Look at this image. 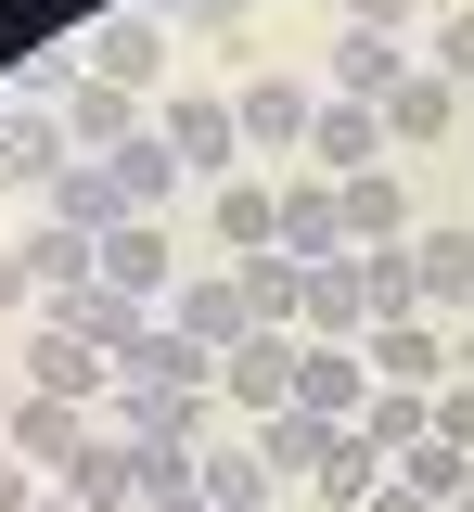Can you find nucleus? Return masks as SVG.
<instances>
[{"label":"nucleus","mask_w":474,"mask_h":512,"mask_svg":"<svg viewBox=\"0 0 474 512\" xmlns=\"http://www.w3.org/2000/svg\"><path fill=\"white\" fill-rule=\"evenodd\" d=\"M295 410L359 423V410H372V346H308V359H295Z\"/></svg>","instance_id":"7"},{"label":"nucleus","mask_w":474,"mask_h":512,"mask_svg":"<svg viewBox=\"0 0 474 512\" xmlns=\"http://www.w3.org/2000/svg\"><path fill=\"white\" fill-rule=\"evenodd\" d=\"M26 282H39V295H52V308H65V295H90V282H103V244H90V231H65V218H39V231H26Z\"/></svg>","instance_id":"8"},{"label":"nucleus","mask_w":474,"mask_h":512,"mask_svg":"<svg viewBox=\"0 0 474 512\" xmlns=\"http://www.w3.org/2000/svg\"><path fill=\"white\" fill-rule=\"evenodd\" d=\"M167 154L205 167V180H231V167H244V116H231L218 90H180V103H167Z\"/></svg>","instance_id":"4"},{"label":"nucleus","mask_w":474,"mask_h":512,"mask_svg":"<svg viewBox=\"0 0 474 512\" xmlns=\"http://www.w3.org/2000/svg\"><path fill=\"white\" fill-rule=\"evenodd\" d=\"M103 282H116V295H141V308H154V295H180V269H167V218L103 231Z\"/></svg>","instance_id":"10"},{"label":"nucleus","mask_w":474,"mask_h":512,"mask_svg":"<svg viewBox=\"0 0 474 512\" xmlns=\"http://www.w3.org/2000/svg\"><path fill=\"white\" fill-rule=\"evenodd\" d=\"M359 512H436V500H410L398 474H385V487H372V500H359Z\"/></svg>","instance_id":"36"},{"label":"nucleus","mask_w":474,"mask_h":512,"mask_svg":"<svg viewBox=\"0 0 474 512\" xmlns=\"http://www.w3.org/2000/svg\"><path fill=\"white\" fill-rule=\"evenodd\" d=\"M0 423H13V372H0Z\"/></svg>","instance_id":"39"},{"label":"nucleus","mask_w":474,"mask_h":512,"mask_svg":"<svg viewBox=\"0 0 474 512\" xmlns=\"http://www.w3.org/2000/svg\"><path fill=\"white\" fill-rule=\"evenodd\" d=\"M385 474H398V461H385L372 436H334V461H321V500H372Z\"/></svg>","instance_id":"30"},{"label":"nucleus","mask_w":474,"mask_h":512,"mask_svg":"<svg viewBox=\"0 0 474 512\" xmlns=\"http://www.w3.org/2000/svg\"><path fill=\"white\" fill-rule=\"evenodd\" d=\"M52 218L90 231V244H103V231H129L141 205H129V180H116V154H65V167H52Z\"/></svg>","instance_id":"2"},{"label":"nucleus","mask_w":474,"mask_h":512,"mask_svg":"<svg viewBox=\"0 0 474 512\" xmlns=\"http://www.w3.org/2000/svg\"><path fill=\"white\" fill-rule=\"evenodd\" d=\"M218 244H244V256L282 244V192L270 180H218Z\"/></svg>","instance_id":"23"},{"label":"nucleus","mask_w":474,"mask_h":512,"mask_svg":"<svg viewBox=\"0 0 474 512\" xmlns=\"http://www.w3.org/2000/svg\"><path fill=\"white\" fill-rule=\"evenodd\" d=\"M65 320L90 333V346H116V359H129L141 333H154V308H141V295H116V282H90V295H65Z\"/></svg>","instance_id":"22"},{"label":"nucleus","mask_w":474,"mask_h":512,"mask_svg":"<svg viewBox=\"0 0 474 512\" xmlns=\"http://www.w3.org/2000/svg\"><path fill=\"white\" fill-rule=\"evenodd\" d=\"M436 77L474 90V13H436Z\"/></svg>","instance_id":"32"},{"label":"nucleus","mask_w":474,"mask_h":512,"mask_svg":"<svg viewBox=\"0 0 474 512\" xmlns=\"http://www.w3.org/2000/svg\"><path fill=\"white\" fill-rule=\"evenodd\" d=\"M244 308H257V333H295V308H308V269H295V256H244Z\"/></svg>","instance_id":"27"},{"label":"nucleus","mask_w":474,"mask_h":512,"mask_svg":"<svg viewBox=\"0 0 474 512\" xmlns=\"http://www.w3.org/2000/svg\"><path fill=\"white\" fill-rule=\"evenodd\" d=\"M257 436H270V474H321V461H334V436H346V423H321V410H270Z\"/></svg>","instance_id":"25"},{"label":"nucleus","mask_w":474,"mask_h":512,"mask_svg":"<svg viewBox=\"0 0 474 512\" xmlns=\"http://www.w3.org/2000/svg\"><path fill=\"white\" fill-rule=\"evenodd\" d=\"M295 320H308V346H359V333H372V269H359V256H321Z\"/></svg>","instance_id":"6"},{"label":"nucleus","mask_w":474,"mask_h":512,"mask_svg":"<svg viewBox=\"0 0 474 512\" xmlns=\"http://www.w3.org/2000/svg\"><path fill=\"white\" fill-rule=\"evenodd\" d=\"M295 359H308V333H282V320H270V333H244V346L218 359V397L270 423V410H295Z\"/></svg>","instance_id":"1"},{"label":"nucleus","mask_w":474,"mask_h":512,"mask_svg":"<svg viewBox=\"0 0 474 512\" xmlns=\"http://www.w3.org/2000/svg\"><path fill=\"white\" fill-rule=\"evenodd\" d=\"M372 103H321V116H308V154H321V167H334V180H359V167H372Z\"/></svg>","instance_id":"21"},{"label":"nucleus","mask_w":474,"mask_h":512,"mask_svg":"<svg viewBox=\"0 0 474 512\" xmlns=\"http://www.w3.org/2000/svg\"><path fill=\"white\" fill-rule=\"evenodd\" d=\"M449 512H474V487H462V500H449Z\"/></svg>","instance_id":"41"},{"label":"nucleus","mask_w":474,"mask_h":512,"mask_svg":"<svg viewBox=\"0 0 474 512\" xmlns=\"http://www.w3.org/2000/svg\"><path fill=\"white\" fill-rule=\"evenodd\" d=\"M231 13H244V0H180V26H231Z\"/></svg>","instance_id":"38"},{"label":"nucleus","mask_w":474,"mask_h":512,"mask_svg":"<svg viewBox=\"0 0 474 512\" xmlns=\"http://www.w3.org/2000/svg\"><path fill=\"white\" fill-rule=\"evenodd\" d=\"M65 500H77V512H129V500H154V487H141V448H129V436H90V461L65 474Z\"/></svg>","instance_id":"15"},{"label":"nucleus","mask_w":474,"mask_h":512,"mask_svg":"<svg viewBox=\"0 0 474 512\" xmlns=\"http://www.w3.org/2000/svg\"><path fill=\"white\" fill-rule=\"evenodd\" d=\"M52 167H65V154H52V128L26 116V103H0V180H39V192H52Z\"/></svg>","instance_id":"29"},{"label":"nucleus","mask_w":474,"mask_h":512,"mask_svg":"<svg viewBox=\"0 0 474 512\" xmlns=\"http://www.w3.org/2000/svg\"><path fill=\"white\" fill-rule=\"evenodd\" d=\"M385 128H398V141H449V128H462V90H449V77H410V90H385Z\"/></svg>","instance_id":"24"},{"label":"nucleus","mask_w":474,"mask_h":512,"mask_svg":"<svg viewBox=\"0 0 474 512\" xmlns=\"http://www.w3.org/2000/svg\"><path fill=\"white\" fill-rule=\"evenodd\" d=\"M39 512H77V500H39Z\"/></svg>","instance_id":"42"},{"label":"nucleus","mask_w":474,"mask_h":512,"mask_svg":"<svg viewBox=\"0 0 474 512\" xmlns=\"http://www.w3.org/2000/svg\"><path fill=\"white\" fill-rule=\"evenodd\" d=\"M205 512H270V461H205Z\"/></svg>","instance_id":"31"},{"label":"nucleus","mask_w":474,"mask_h":512,"mask_svg":"<svg viewBox=\"0 0 474 512\" xmlns=\"http://www.w3.org/2000/svg\"><path fill=\"white\" fill-rule=\"evenodd\" d=\"M13 359H26V384H39V397H77V410L103 397V359H90V333H77L65 308H52V320H26V346H13Z\"/></svg>","instance_id":"3"},{"label":"nucleus","mask_w":474,"mask_h":512,"mask_svg":"<svg viewBox=\"0 0 474 512\" xmlns=\"http://www.w3.org/2000/svg\"><path fill=\"white\" fill-rule=\"evenodd\" d=\"M346 244V218H334V192H282V256L295 269H321V256Z\"/></svg>","instance_id":"26"},{"label":"nucleus","mask_w":474,"mask_h":512,"mask_svg":"<svg viewBox=\"0 0 474 512\" xmlns=\"http://www.w3.org/2000/svg\"><path fill=\"white\" fill-rule=\"evenodd\" d=\"M65 128L90 154H129L141 141V90H103V77H65Z\"/></svg>","instance_id":"16"},{"label":"nucleus","mask_w":474,"mask_h":512,"mask_svg":"<svg viewBox=\"0 0 474 512\" xmlns=\"http://www.w3.org/2000/svg\"><path fill=\"white\" fill-rule=\"evenodd\" d=\"M231 116H244V141H257V154H282V141H308V116H321V103H308L295 77H244V90H231Z\"/></svg>","instance_id":"13"},{"label":"nucleus","mask_w":474,"mask_h":512,"mask_svg":"<svg viewBox=\"0 0 474 512\" xmlns=\"http://www.w3.org/2000/svg\"><path fill=\"white\" fill-rule=\"evenodd\" d=\"M436 436H449V448H474V372H449V384H436Z\"/></svg>","instance_id":"33"},{"label":"nucleus","mask_w":474,"mask_h":512,"mask_svg":"<svg viewBox=\"0 0 474 512\" xmlns=\"http://www.w3.org/2000/svg\"><path fill=\"white\" fill-rule=\"evenodd\" d=\"M449 372H462V346H436L423 320H385V333H372V384H423V397H436Z\"/></svg>","instance_id":"14"},{"label":"nucleus","mask_w":474,"mask_h":512,"mask_svg":"<svg viewBox=\"0 0 474 512\" xmlns=\"http://www.w3.org/2000/svg\"><path fill=\"white\" fill-rule=\"evenodd\" d=\"M398 487H410V500H436V512H449V500H462V487H474V448H449V436H423V448H410V461H398Z\"/></svg>","instance_id":"28"},{"label":"nucleus","mask_w":474,"mask_h":512,"mask_svg":"<svg viewBox=\"0 0 474 512\" xmlns=\"http://www.w3.org/2000/svg\"><path fill=\"white\" fill-rule=\"evenodd\" d=\"M116 180H129V205H141V218H167V205H180V180H193V167L167 154V128H141L129 154H116Z\"/></svg>","instance_id":"20"},{"label":"nucleus","mask_w":474,"mask_h":512,"mask_svg":"<svg viewBox=\"0 0 474 512\" xmlns=\"http://www.w3.org/2000/svg\"><path fill=\"white\" fill-rule=\"evenodd\" d=\"M410 282L423 308H474V231H410Z\"/></svg>","instance_id":"18"},{"label":"nucleus","mask_w":474,"mask_h":512,"mask_svg":"<svg viewBox=\"0 0 474 512\" xmlns=\"http://www.w3.org/2000/svg\"><path fill=\"white\" fill-rule=\"evenodd\" d=\"M0 512H39V474H26L13 448H0Z\"/></svg>","instance_id":"35"},{"label":"nucleus","mask_w":474,"mask_h":512,"mask_svg":"<svg viewBox=\"0 0 474 512\" xmlns=\"http://www.w3.org/2000/svg\"><path fill=\"white\" fill-rule=\"evenodd\" d=\"M334 218H346V244H359V256H385V244H410V192L385 180V167H359V180L334 192Z\"/></svg>","instance_id":"12"},{"label":"nucleus","mask_w":474,"mask_h":512,"mask_svg":"<svg viewBox=\"0 0 474 512\" xmlns=\"http://www.w3.org/2000/svg\"><path fill=\"white\" fill-rule=\"evenodd\" d=\"M462 372H474V333H462Z\"/></svg>","instance_id":"40"},{"label":"nucleus","mask_w":474,"mask_h":512,"mask_svg":"<svg viewBox=\"0 0 474 512\" xmlns=\"http://www.w3.org/2000/svg\"><path fill=\"white\" fill-rule=\"evenodd\" d=\"M334 77H346V103L385 116V90H410V52H398V39H372V26H346V39H334Z\"/></svg>","instance_id":"19"},{"label":"nucleus","mask_w":474,"mask_h":512,"mask_svg":"<svg viewBox=\"0 0 474 512\" xmlns=\"http://www.w3.org/2000/svg\"><path fill=\"white\" fill-rule=\"evenodd\" d=\"M346 436H372V448H385V461H410V448L436 436V397H423V384H372V410H359Z\"/></svg>","instance_id":"17"},{"label":"nucleus","mask_w":474,"mask_h":512,"mask_svg":"<svg viewBox=\"0 0 474 512\" xmlns=\"http://www.w3.org/2000/svg\"><path fill=\"white\" fill-rule=\"evenodd\" d=\"M0 308H26V256L13 244H0Z\"/></svg>","instance_id":"37"},{"label":"nucleus","mask_w":474,"mask_h":512,"mask_svg":"<svg viewBox=\"0 0 474 512\" xmlns=\"http://www.w3.org/2000/svg\"><path fill=\"white\" fill-rule=\"evenodd\" d=\"M167 333H193L205 359H231V346L257 333V308H244V282H180V295H167Z\"/></svg>","instance_id":"9"},{"label":"nucleus","mask_w":474,"mask_h":512,"mask_svg":"<svg viewBox=\"0 0 474 512\" xmlns=\"http://www.w3.org/2000/svg\"><path fill=\"white\" fill-rule=\"evenodd\" d=\"M167 64V13H116V26H90V77L103 90H141Z\"/></svg>","instance_id":"11"},{"label":"nucleus","mask_w":474,"mask_h":512,"mask_svg":"<svg viewBox=\"0 0 474 512\" xmlns=\"http://www.w3.org/2000/svg\"><path fill=\"white\" fill-rule=\"evenodd\" d=\"M346 26H372V39H398V26H410V0H346Z\"/></svg>","instance_id":"34"},{"label":"nucleus","mask_w":474,"mask_h":512,"mask_svg":"<svg viewBox=\"0 0 474 512\" xmlns=\"http://www.w3.org/2000/svg\"><path fill=\"white\" fill-rule=\"evenodd\" d=\"M0 436H13V461H26V474H77V461H90L77 397H13V423H0Z\"/></svg>","instance_id":"5"}]
</instances>
